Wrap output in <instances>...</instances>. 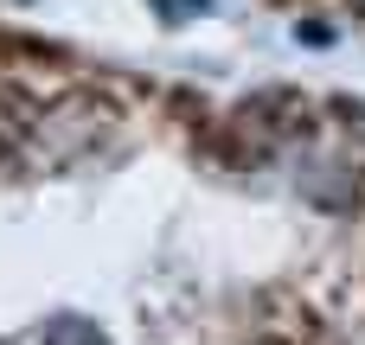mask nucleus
I'll list each match as a JSON object with an SVG mask.
<instances>
[{
  "instance_id": "1",
  "label": "nucleus",
  "mask_w": 365,
  "mask_h": 345,
  "mask_svg": "<svg viewBox=\"0 0 365 345\" xmlns=\"http://www.w3.org/2000/svg\"><path fill=\"white\" fill-rule=\"evenodd\" d=\"M45 345H109V339H103L90 320H71V314H64V320L45 327Z\"/></svg>"
}]
</instances>
